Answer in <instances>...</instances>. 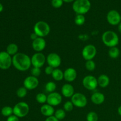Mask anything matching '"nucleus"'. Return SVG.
<instances>
[{
    "label": "nucleus",
    "mask_w": 121,
    "mask_h": 121,
    "mask_svg": "<svg viewBox=\"0 0 121 121\" xmlns=\"http://www.w3.org/2000/svg\"><path fill=\"white\" fill-rule=\"evenodd\" d=\"M13 65L18 70L26 72L32 66L31 57L24 53H18L13 57Z\"/></svg>",
    "instance_id": "1"
},
{
    "label": "nucleus",
    "mask_w": 121,
    "mask_h": 121,
    "mask_svg": "<svg viewBox=\"0 0 121 121\" xmlns=\"http://www.w3.org/2000/svg\"><path fill=\"white\" fill-rule=\"evenodd\" d=\"M102 40L104 44L109 48L117 47L119 41L118 34L115 31L111 30L106 31L103 33L102 35Z\"/></svg>",
    "instance_id": "2"
},
{
    "label": "nucleus",
    "mask_w": 121,
    "mask_h": 121,
    "mask_svg": "<svg viewBox=\"0 0 121 121\" xmlns=\"http://www.w3.org/2000/svg\"><path fill=\"white\" fill-rule=\"evenodd\" d=\"M91 7L89 0H76L73 4V9L77 14L84 15L90 10Z\"/></svg>",
    "instance_id": "3"
},
{
    "label": "nucleus",
    "mask_w": 121,
    "mask_h": 121,
    "mask_svg": "<svg viewBox=\"0 0 121 121\" xmlns=\"http://www.w3.org/2000/svg\"><path fill=\"white\" fill-rule=\"evenodd\" d=\"M33 30L39 37L44 38L49 34L50 27L47 22L43 21H39L35 24Z\"/></svg>",
    "instance_id": "4"
},
{
    "label": "nucleus",
    "mask_w": 121,
    "mask_h": 121,
    "mask_svg": "<svg viewBox=\"0 0 121 121\" xmlns=\"http://www.w3.org/2000/svg\"><path fill=\"white\" fill-rule=\"evenodd\" d=\"M30 107L25 102L17 103L13 108V114L18 118H24L28 114Z\"/></svg>",
    "instance_id": "5"
},
{
    "label": "nucleus",
    "mask_w": 121,
    "mask_h": 121,
    "mask_svg": "<svg viewBox=\"0 0 121 121\" xmlns=\"http://www.w3.org/2000/svg\"><path fill=\"white\" fill-rule=\"evenodd\" d=\"M97 53V49L93 44H87L83 47L82 52L83 58L86 61L93 60Z\"/></svg>",
    "instance_id": "6"
},
{
    "label": "nucleus",
    "mask_w": 121,
    "mask_h": 121,
    "mask_svg": "<svg viewBox=\"0 0 121 121\" xmlns=\"http://www.w3.org/2000/svg\"><path fill=\"white\" fill-rule=\"evenodd\" d=\"M71 101L74 106L79 108L85 107L87 104V98L82 93H74L71 98Z\"/></svg>",
    "instance_id": "7"
},
{
    "label": "nucleus",
    "mask_w": 121,
    "mask_h": 121,
    "mask_svg": "<svg viewBox=\"0 0 121 121\" xmlns=\"http://www.w3.org/2000/svg\"><path fill=\"white\" fill-rule=\"evenodd\" d=\"M82 85L85 88L89 91H93L98 86V79L93 76H86L83 79Z\"/></svg>",
    "instance_id": "8"
},
{
    "label": "nucleus",
    "mask_w": 121,
    "mask_h": 121,
    "mask_svg": "<svg viewBox=\"0 0 121 121\" xmlns=\"http://www.w3.org/2000/svg\"><path fill=\"white\" fill-rule=\"evenodd\" d=\"M31 61L33 67L41 68L46 62V57L41 52L35 53L31 57Z\"/></svg>",
    "instance_id": "9"
},
{
    "label": "nucleus",
    "mask_w": 121,
    "mask_h": 121,
    "mask_svg": "<svg viewBox=\"0 0 121 121\" xmlns=\"http://www.w3.org/2000/svg\"><path fill=\"white\" fill-rule=\"evenodd\" d=\"M13 65V58L7 52H0V69L6 70Z\"/></svg>",
    "instance_id": "10"
},
{
    "label": "nucleus",
    "mask_w": 121,
    "mask_h": 121,
    "mask_svg": "<svg viewBox=\"0 0 121 121\" xmlns=\"http://www.w3.org/2000/svg\"><path fill=\"white\" fill-rule=\"evenodd\" d=\"M48 66H51L54 69L58 68L61 65V59L60 56L56 53H51L48 54L46 57Z\"/></svg>",
    "instance_id": "11"
},
{
    "label": "nucleus",
    "mask_w": 121,
    "mask_h": 121,
    "mask_svg": "<svg viewBox=\"0 0 121 121\" xmlns=\"http://www.w3.org/2000/svg\"><path fill=\"white\" fill-rule=\"evenodd\" d=\"M24 87H26L28 91H32L38 87L39 85V81L37 78L29 76L24 79L23 82Z\"/></svg>",
    "instance_id": "12"
},
{
    "label": "nucleus",
    "mask_w": 121,
    "mask_h": 121,
    "mask_svg": "<svg viewBox=\"0 0 121 121\" xmlns=\"http://www.w3.org/2000/svg\"><path fill=\"white\" fill-rule=\"evenodd\" d=\"M106 19L109 24L112 26L119 25L121 22V15L117 11L111 10L108 13Z\"/></svg>",
    "instance_id": "13"
},
{
    "label": "nucleus",
    "mask_w": 121,
    "mask_h": 121,
    "mask_svg": "<svg viewBox=\"0 0 121 121\" xmlns=\"http://www.w3.org/2000/svg\"><path fill=\"white\" fill-rule=\"evenodd\" d=\"M62 102V96L58 92H53L47 95V104L52 106H57Z\"/></svg>",
    "instance_id": "14"
},
{
    "label": "nucleus",
    "mask_w": 121,
    "mask_h": 121,
    "mask_svg": "<svg viewBox=\"0 0 121 121\" xmlns=\"http://www.w3.org/2000/svg\"><path fill=\"white\" fill-rule=\"evenodd\" d=\"M46 44V41L44 38L38 37L32 42V48L36 53H39L45 49Z\"/></svg>",
    "instance_id": "15"
},
{
    "label": "nucleus",
    "mask_w": 121,
    "mask_h": 121,
    "mask_svg": "<svg viewBox=\"0 0 121 121\" xmlns=\"http://www.w3.org/2000/svg\"><path fill=\"white\" fill-rule=\"evenodd\" d=\"M78 76L76 70L73 67H69L64 72V79L67 82H73Z\"/></svg>",
    "instance_id": "16"
},
{
    "label": "nucleus",
    "mask_w": 121,
    "mask_h": 121,
    "mask_svg": "<svg viewBox=\"0 0 121 121\" xmlns=\"http://www.w3.org/2000/svg\"><path fill=\"white\" fill-rule=\"evenodd\" d=\"M61 94L64 97L67 98H72L74 94V87L69 83H66L61 87Z\"/></svg>",
    "instance_id": "17"
},
{
    "label": "nucleus",
    "mask_w": 121,
    "mask_h": 121,
    "mask_svg": "<svg viewBox=\"0 0 121 121\" xmlns=\"http://www.w3.org/2000/svg\"><path fill=\"white\" fill-rule=\"evenodd\" d=\"M40 112L44 117H50L53 116L55 112L54 107L48 104H43L40 108Z\"/></svg>",
    "instance_id": "18"
},
{
    "label": "nucleus",
    "mask_w": 121,
    "mask_h": 121,
    "mask_svg": "<svg viewBox=\"0 0 121 121\" xmlns=\"http://www.w3.org/2000/svg\"><path fill=\"white\" fill-rule=\"evenodd\" d=\"M91 101L96 105H100L104 104L105 100V96L101 92H95L91 96Z\"/></svg>",
    "instance_id": "19"
},
{
    "label": "nucleus",
    "mask_w": 121,
    "mask_h": 121,
    "mask_svg": "<svg viewBox=\"0 0 121 121\" xmlns=\"http://www.w3.org/2000/svg\"><path fill=\"white\" fill-rule=\"evenodd\" d=\"M98 86H100V87H102V88H105V87L108 86V85H109V78L106 74H102L98 77Z\"/></svg>",
    "instance_id": "20"
},
{
    "label": "nucleus",
    "mask_w": 121,
    "mask_h": 121,
    "mask_svg": "<svg viewBox=\"0 0 121 121\" xmlns=\"http://www.w3.org/2000/svg\"><path fill=\"white\" fill-rule=\"evenodd\" d=\"M52 76L53 79L56 81H61L64 79V72L59 68L54 69L52 74Z\"/></svg>",
    "instance_id": "21"
},
{
    "label": "nucleus",
    "mask_w": 121,
    "mask_h": 121,
    "mask_svg": "<svg viewBox=\"0 0 121 121\" xmlns=\"http://www.w3.org/2000/svg\"><path fill=\"white\" fill-rule=\"evenodd\" d=\"M18 47L16 44L11 43L9 44L7 47V53H8L10 56L15 55L18 53Z\"/></svg>",
    "instance_id": "22"
},
{
    "label": "nucleus",
    "mask_w": 121,
    "mask_h": 121,
    "mask_svg": "<svg viewBox=\"0 0 121 121\" xmlns=\"http://www.w3.org/2000/svg\"><path fill=\"white\" fill-rule=\"evenodd\" d=\"M108 54L112 59H117L120 54V50L117 47H111L108 51Z\"/></svg>",
    "instance_id": "23"
},
{
    "label": "nucleus",
    "mask_w": 121,
    "mask_h": 121,
    "mask_svg": "<svg viewBox=\"0 0 121 121\" xmlns=\"http://www.w3.org/2000/svg\"><path fill=\"white\" fill-rule=\"evenodd\" d=\"M56 87L57 86L56 83L52 81L48 82L46 84V86H45L46 91L50 93L55 92L56 89Z\"/></svg>",
    "instance_id": "24"
},
{
    "label": "nucleus",
    "mask_w": 121,
    "mask_h": 121,
    "mask_svg": "<svg viewBox=\"0 0 121 121\" xmlns=\"http://www.w3.org/2000/svg\"><path fill=\"white\" fill-rule=\"evenodd\" d=\"M35 99L36 101L38 103L41 104H45L47 103V96L46 94L43 93H39L35 96Z\"/></svg>",
    "instance_id": "25"
},
{
    "label": "nucleus",
    "mask_w": 121,
    "mask_h": 121,
    "mask_svg": "<svg viewBox=\"0 0 121 121\" xmlns=\"http://www.w3.org/2000/svg\"><path fill=\"white\" fill-rule=\"evenodd\" d=\"M54 116L59 121L63 120L66 117V111L63 109H59L55 111Z\"/></svg>",
    "instance_id": "26"
},
{
    "label": "nucleus",
    "mask_w": 121,
    "mask_h": 121,
    "mask_svg": "<svg viewBox=\"0 0 121 121\" xmlns=\"http://www.w3.org/2000/svg\"><path fill=\"white\" fill-rule=\"evenodd\" d=\"M1 113L4 117H10L13 113V108L10 106H4L1 110Z\"/></svg>",
    "instance_id": "27"
},
{
    "label": "nucleus",
    "mask_w": 121,
    "mask_h": 121,
    "mask_svg": "<svg viewBox=\"0 0 121 121\" xmlns=\"http://www.w3.org/2000/svg\"><path fill=\"white\" fill-rule=\"evenodd\" d=\"M74 22L77 26H81L83 25L85 22V17L84 15L77 14L75 18H74Z\"/></svg>",
    "instance_id": "28"
},
{
    "label": "nucleus",
    "mask_w": 121,
    "mask_h": 121,
    "mask_svg": "<svg viewBox=\"0 0 121 121\" xmlns=\"http://www.w3.org/2000/svg\"><path fill=\"white\" fill-rule=\"evenodd\" d=\"M27 92H28V90L23 86V87H21L18 89L17 91L16 94L18 98H23L27 96Z\"/></svg>",
    "instance_id": "29"
},
{
    "label": "nucleus",
    "mask_w": 121,
    "mask_h": 121,
    "mask_svg": "<svg viewBox=\"0 0 121 121\" xmlns=\"http://www.w3.org/2000/svg\"><path fill=\"white\" fill-rule=\"evenodd\" d=\"M98 119H99L98 115L93 111L89 112L86 116L87 121H98Z\"/></svg>",
    "instance_id": "30"
},
{
    "label": "nucleus",
    "mask_w": 121,
    "mask_h": 121,
    "mask_svg": "<svg viewBox=\"0 0 121 121\" xmlns=\"http://www.w3.org/2000/svg\"><path fill=\"white\" fill-rule=\"evenodd\" d=\"M85 67L87 70L89 72H92L95 69L96 64L93 60H88V61H86L85 63Z\"/></svg>",
    "instance_id": "31"
},
{
    "label": "nucleus",
    "mask_w": 121,
    "mask_h": 121,
    "mask_svg": "<svg viewBox=\"0 0 121 121\" xmlns=\"http://www.w3.org/2000/svg\"><path fill=\"white\" fill-rule=\"evenodd\" d=\"M74 105H73V103L72 101H67L63 105V109L65 110L66 112H71L72 110L74 108Z\"/></svg>",
    "instance_id": "32"
},
{
    "label": "nucleus",
    "mask_w": 121,
    "mask_h": 121,
    "mask_svg": "<svg viewBox=\"0 0 121 121\" xmlns=\"http://www.w3.org/2000/svg\"><path fill=\"white\" fill-rule=\"evenodd\" d=\"M41 73V68L33 67V68L31 69V76L35 77V78H38L39 76H40Z\"/></svg>",
    "instance_id": "33"
},
{
    "label": "nucleus",
    "mask_w": 121,
    "mask_h": 121,
    "mask_svg": "<svg viewBox=\"0 0 121 121\" xmlns=\"http://www.w3.org/2000/svg\"><path fill=\"white\" fill-rule=\"evenodd\" d=\"M63 0H52V5L54 8H59L63 5Z\"/></svg>",
    "instance_id": "34"
},
{
    "label": "nucleus",
    "mask_w": 121,
    "mask_h": 121,
    "mask_svg": "<svg viewBox=\"0 0 121 121\" xmlns=\"http://www.w3.org/2000/svg\"><path fill=\"white\" fill-rule=\"evenodd\" d=\"M54 69L50 66H47L44 69V72L47 75H52Z\"/></svg>",
    "instance_id": "35"
},
{
    "label": "nucleus",
    "mask_w": 121,
    "mask_h": 121,
    "mask_svg": "<svg viewBox=\"0 0 121 121\" xmlns=\"http://www.w3.org/2000/svg\"><path fill=\"white\" fill-rule=\"evenodd\" d=\"M7 121H19V118L14 115H12L10 117H8Z\"/></svg>",
    "instance_id": "36"
},
{
    "label": "nucleus",
    "mask_w": 121,
    "mask_h": 121,
    "mask_svg": "<svg viewBox=\"0 0 121 121\" xmlns=\"http://www.w3.org/2000/svg\"><path fill=\"white\" fill-rule=\"evenodd\" d=\"M45 121H59V120L57 119V118L53 115L52 116V117H47L46 119V120H45Z\"/></svg>",
    "instance_id": "37"
},
{
    "label": "nucleus",
    "mask_w": 121,
    "mask_h": 121,
    "mask_svg": "<svg viewBox=\"0 0 121 121\" xmlns=\"http://www.w3.org/2000/svg\"><path fill=\"white\" fill-rule=\"evenodd\" d=\"M38 37H38V35H37V34H35V33H34V32H33V33H32L31 34V35H30V39H31V40H33V41H34V40H35V39H37Z\"/></svg>",
    "instance_id": "38"
},
{
    "label": "nucleus",
    "mask_w": 121,
    "mask_h": 121,
    "mask_svg": "<svg viewBox=\"0 0 121 121\" xmlns=\"http://www.w3.org/2000/svg\"><path fill=\"white\" fill-rule=\"evenodd\" d=\"M118 113L121 117V105L118 108Z\"/></svg>",
    "instance_id": "39"
},
{
    "label": "nucleus",
    "mask_w": 121,
    "mask_h": 121,
    "mask_svg": "<svg viewBox=\"0 0 121 121\" xmlns=\"http://www.w3.org/2000/svg\"><path fill=\"white\" fill-rule=\"evenodd\" d=\"M118 31H119V32L121 34V22H120V24L118 25Z\"/></svg>",
    "instance_id": "40"
},
{
    "label": "nucleus",
    "mask_w": 121,
    "mask_h": 121,
    "mask_svg": "<svg viewBox=\"0 0 121 121\" xmlns=\"http://www.w3.org/2000/svg\"><path fill=\"white\" fill-rule=\"evenodd\" d=\"M2 10H3V6H2V5L0 3V13H1Z\"/></svg>",
    "instance_id": "41"
},
{
    "label": "nucleus",
    "mask_w": 121,
    "mask_h": 121,
    "mask_svg": "<svg viewBox=\"0 0 121 121\" xmlns=\"http://www.w3.org/2000/svg\"><path fill=\"white\" fill-rule=\"evenodd\" d=\"M63 1H64V2H72V1H73L74 0H63Z\"/></svg>",
    "instance_id": "42"
},
{
    "label": "nucleus",
    "mask_w": 121,
    "mask_h": 121,
    "mask_svg": "<svg viewBox=\"0 0 121 121\" xmlns=\"http://www.w3.org/2000/svg\"></svg>",
    "instance_id": "43"
}]
</instances>
